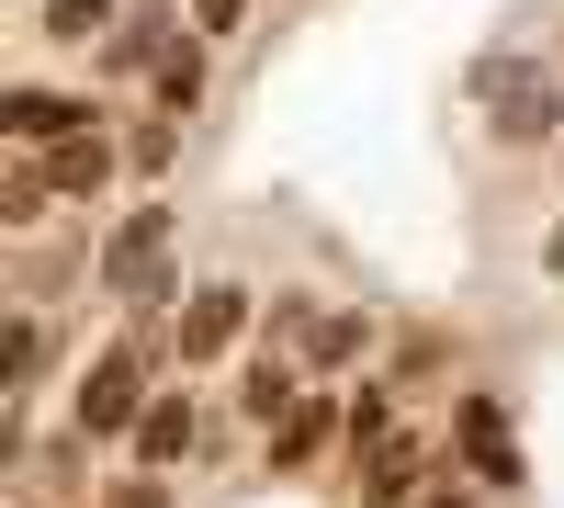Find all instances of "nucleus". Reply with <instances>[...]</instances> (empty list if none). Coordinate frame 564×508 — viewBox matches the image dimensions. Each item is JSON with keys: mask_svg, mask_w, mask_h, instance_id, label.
Segmentation results:
<instances>
[{"mask_svg": "<svg viewBox=\"0 0 564 508\" xmlns=\"http://www.w3.org/2000/svg\"><path fill=\"white\" fill-rule=\"evenodd\" d=\"M452 441H463V464H475L486 486H520V441H508V407L497 396H452Z\"/></svg>", "mask_w": 564, "mask_h": 508, "instance_id": "20e7f679", "label": "nucleus"}, {"mask_svg": "<svg viewBox=\"0 0 564 508\" xmlns=\"http://www.w3.org/2000/svg\"><path fill=\"white\" fill-rule=\"evenodd\" d=\"M135 419H148V350L113 339V350L79 374V430H90V441H135Z\"/></svg>", "mask_w": 564, "mask_h": 508, "instance_id": "f03ea898", "label": "nucleus"}, {"mask_svg": "<svg viewBox=\"0 0 564 508\" xmlns=\"http://www.w3.org/2000/svg\"><path fill=\"white\" fill-rule=\"evenodd\" d=\"M430 508H475V497H452V486H441V497H430Z\"/></svg>", "mask_w": 564, "mask_h": 508, "instance_id": "412c9836", "label": "nucleus"}, {"mask_svg": "<svg viewBox=\"0 0 564 508\" xmlns=\"http://www.w3.org/2000/svg\"><path fill=\"white\" fill-rule=\"evenodd\" d=\"M238 12H249V0H193V23H204V34H238Z\"/></svg>", "mask_w": 564, "mask_h": 508, "instance_id": "6ab92c4d", "label": "nucleus"}, {"mask_svg": "<svg viewBox=\"0 0 564 508\" xmlns=\"http://www.w3.org/2000/svg\"><path fill=\"white\" fill-rule=\"evenodd\" d=\"M417 475H430V441H372V464H361V508H417Z\"/></svg>", "mask_w": 564, "mask_h": 508, "instance_id": "0eeeda50", "label": "nucleus"}, {"mask_svg": "<svg viewBox=\"0 0 564 508\" xmlns=\"http://www.w3.org/2000/svg\"><path fill=\"white\" fill-rule=\"evenodd\" d=\"M294 407H305V374H294L282 350H260L249 374H238V419H249V430H282Z\"/></svg>", "mask_w": 564, "mask_h": 508, "instance_id": "423d86ee", "label": "nucleus"}, {"mask_svg": "<svg viewBox=\"0 0 564 508\" xmlns=\"http://www.w3.org/2000/svg\"><path fill=\"white\" fill-rule=\"evenodd\" d=\"M113 508H170V497H159V475H148V464H135V475L113 486Z\"/></svg>", "mask_w": 564, "mask_h": 508, "instance_id": "a211bd4d", "label": "nucleus"}, {"mask_svg": "<svg viewBox=\"0 0 564 508\" xmlns=\"http://www.w3.org/2000/svg\"><path fill=\"white\" fill-rule=\"evenodd\" d=\"M170 125H181V114H159V125H135V136H124V170H148V181H159V170H170Z\"/></svg>", "mask_w": 564, "mask_h": 508, "instance_id": "dca6fc26", "label": "nucleus"}, {"mask_svg": "<svg viewBox=\"0 0 564 508\" xmlns=\"http://www.w3.org/2000/svg\"><path fill=\"white\" fill-rule=\"evenodd\" d=\"M282 328L305 339V361H350V350L372 339V316H305V305H282Z\"/></svg>", "mask_w": 564, "mask_h": 508, "instance_id": "9b49d317", "label": "nucleus"}, {"mask_svg": "<svg viewBox=\"0 0 564 508\" xmlns=\"http://www.w3.org/2000/svg\"><path fill=\"white\" fill-rule=\"evenodd\" d=\"M542 271H564V226H553V238H542Z\"/></svg>", "mask_w": 564, "mask_h": 508, "instance_id": "aec40b11", "label": "nucleus"}, {"mask_svg": "<svg viewBox=\"0 0 564 508\" xmlns=\"http://www.w3.org/2000/svg\"><path fill=\"white\" fill-rule=\"evenodd\" d=\"M316 441H327V407L305 396V407H294V419H282V430H271V464H282V475H294V464H305V452H316Z\"/></svg>", "mask_w": 564, "mask_h": 508, "instance_id": "4468645a", "label": "nucleus"}, {"mask_svg": "<svg viewBox=\"0 0 564 508\" xmlns=\"http://www.w3.org/2000/svg\"><path fill=\"white\" fill-rule=\"evenodd\" d=\"M193 396H148V419H135V464L148 475H170V464H193Z\"/></svg>", "mask_w": 564, "mask_h": 508, "instance_id": "6e6552de", "label": "nucleus"}, {"mask_svg": "<svg viewBox=\"0 0 564 508\" xmlns=\"http://www.w3.org/2000/svg\"><path fill=\"white\" fill-rule=\"evenodd\" d=\"M68 125H90V102H57V90H0V136H12V148H57Z\"/></svg>", "mask_w": 564, "mask_h": 508, "instance_id": "1a4fd4ad", "label": "nucleus"}, {"mask_svg": "<svg viewBox=\"0 0 564 508\" xmlns=\"http://www.w3.org/2000/svg\"><path fill=\"white\" fill-rule=\"evenodd\" d=\"M475 90H486V136H497V148H542V136L564 125V90H553V79H531L520 57H486V68H475Z\"/></svg>", "mask_w": 564, "mask_h": 508, "instance_id": "f257e3e1", "label": "nucleus"}, {"mask_svg": "<svg viewBox=\"0 0 564 508\" xmlns=\"http://www.w3.org/2000/svg\"><path fill=\"white\" fill-rule=\"evenodd\" d=\"M193 102H204V34H181L159 57V114H193Z\"/></svg>", "mask_w": 564, "mask_h": 508, "instance_id": "ddd939ff", "label": "nucleus"}, {"mask_svg": "<svg viewBox=\"0 0 564 508\" xmlns=\"http://www.w3.org/2000/svg\"><path fill=\"white\" fill-rule=\"evenodd\" d=\"M170 226H181L170 204H135V215L113 226V238H102V283H113V294H148V283H159V260H170Z\"/></svg>", "mask_w": 564, "mask_h": 508, "instance_id": "7ed1b4c3", "label": "nucleus"}, {"mask_svg": "<svg viewBox=\"0 0 564 508\" xmlns=\"http://www.w3.org/2000/svg\"><path fill=\"white\" fill-rule=\"evenodd\" d=\"M339 430H350V452H372V441L395 430V396H384V385H361V396L339 407Z\"/></svg>", "mask_w": 564, "mask_h": 508, "instance_id": "2eb2a0df", "label": "nucleus"}, {"mask_svg": "<svg viewBox=\"0 0 564 508\" xmlns=\"http://www.w3.org/2000/svg\"><path fill=\"white\" fill-rule=\"evenodd\" d=\"M45 159V181H57V193H79V204H102V181H113V148H102V136H57V148H34Z\"/></svg>", "mask_w": 564, "mask_h": 508, "instance_id": "9d476101", "label": "nucleus"}, {"mask_svg": "<svg viewBox=\"0 0 564 508\" xmlns=\"http://www.w3.org/2000/svg\"><path fill=\"white\" fill-rule=\"evenodd\" d=\"M45 374V316H23V328H12V385H34Z\"/></svg>", "mask_w": 564, "mask_h": 508, "instance_id": "f3484780", "label": "nucleus"}, {"mask_svg": "<svg viewBox=\"0 0 564 508\" xmlns=\"http://www.w3.org/2000/svg\"><path fill=\"white\" fill-rule=\"evenodd\" d=\"M238 328H249V283H204L193 305H181V361H215Z\"/></svg>", "mask_w": 564, "mask_h": 508, "instance_id": "39448f33", "label": "nucleus"}, {"mask_svg": "<svg viewBox=\"0 0 564 508\" xmlns=\"http://www.w3.org/2000/svg\"><path fill=\"white\" fill-rule=\"evenodd\" d=\"M113 0H45V45H113Z\"/></svg>", "mask_w": 564, "mask_h": 508, "instance_id": "f8f14e48", "label": "nucleus"}]
</instances>
